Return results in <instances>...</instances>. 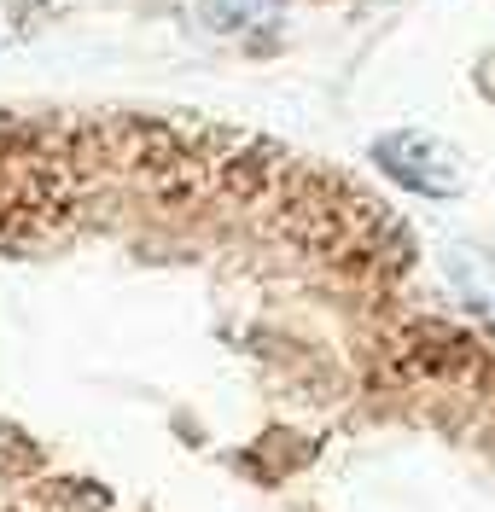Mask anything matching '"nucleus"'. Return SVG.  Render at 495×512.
Here are the masks:
<instances>
[{
	"mask_svg": "<svg viewBox=\"0 0 495 512\" xmlns=\"http://www.w3.org/2000/svg\"><path fill=\"white\" fill-rule=\"evenodd\" d=\"M373 158L379 169L402 181L408 192H426V198H455L466 187V169H461V152L449 140H437L426 128H396V134H379L373 140Z\"/></svg>",
	"mask_w": 495,
	"mask_h": 512,
	"instance_id": "nucleus-1",
	"label": "nucleus"
}]
</instances>
